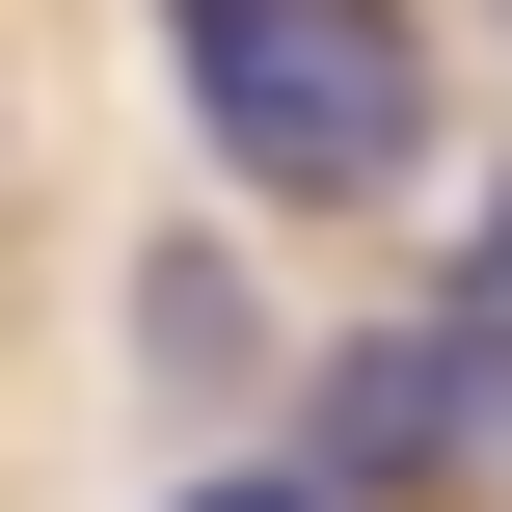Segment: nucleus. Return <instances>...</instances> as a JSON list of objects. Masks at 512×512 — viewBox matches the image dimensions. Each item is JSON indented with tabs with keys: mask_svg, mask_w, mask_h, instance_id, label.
Here are the masks:
<instances>
[{
	"mask_svg": "<svg viewBox=\"0 0 512 512\" xmlns=\"http://www.w3.org/2000/svg\"><path fill=\"white\" fill-rule=\"evenodd\" d=\"M459 378H512V216H486V270H459Z\"/></svg>",
	"mask_w": 512,
	"mask_h": 512,
	"instance_id": "obj_2",
	"label": "nucleus"
},
{
	"mask_svg": "<svg viewBox=\"0 0 512 512\" xmlns=\"http://www.w3.org/2000/svg\"><path fill=\"white\" fill-rule=\"evenodd\" d=\"M162 54H189L216 189H270V216H378V189L432 162V54H405V0H162Z\"/></svg>",
	"mask_w": 512,
	"mask_h": 512,
	"instance_id": "obj_1",
	"label": "nucleus"
},
{
	"mask_svg": "<svg viewBox=\"0 0 512 512\" xmlns=\"http://www.w3.org/2000/svg\"><path fill=\"white\" fill-rule=\"evenodd\" d=\"M189 512H324V459H270V486H189Z\"/></svg>",
	"mask_w": 512,
	"mask_h": 512,
	"instance_id": "obj_3",
	"label": "nucleus"
}]
</instances>
